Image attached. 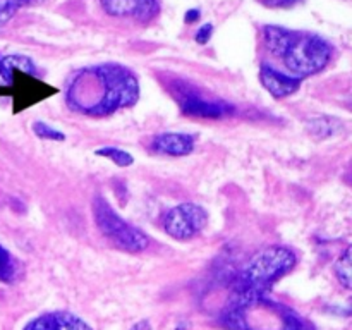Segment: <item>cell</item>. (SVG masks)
Masks as SVG:
<instances>
[{
    "mask_svg": "<svg viewBox=\"0 0 352 330\" xmlns=\"http://www.w3.org/2000/svg\"><path fill=\"white\" fill-rule=\"evenodd\" d=\"M140 82L134 72L117 64L96 65L76 76L67 91V103L76 112L103 117L134 105Z\"/></svg>",
    "mask_w": 352,
    "mask_h": 330,
    "instance_id": "1",
    "label": "cell"
},
{
    "mask_svg": "<svg viewBox=\"0 0 352 330\" xmlns=\"http://www.w3.org/2000/svg\"><path fill=\"white\" fill-rule=\"evenodd\" d=\"M227 320L234 330H313L291 308L275 301H265L261 296L243 299Z\"/></svg>",
    "mask_w": 352,
    "mask_h": 330,
    "instance_id": "2",
    "label": "cell"
},
{
    "mask_svg": "<svg viewBox=\"0 0 352 330\" xmlns=\"http://www.w3.org/2000/svg\"><path fill=\"white\" fill-rule=\"evenodd\" d=\"M296 261L298 258L294 251L284 246H272L258 251L241 272V291H244L246 298L261 296V292L287 275L296 267Z\"/></svg>",
    "mask_w": 352,
    "mask_h": 330,
    "instance_id": "3",
    "label": "cell"
},
{
    "mask_svg": "<svg viewBox=\"0 0 352 330\" xmlns=\"http://www.w3.org/2000/svg\"><path fill=\"white\" fill-rule=\"evenodd\" d=\"M291 76L301 79L316 74L332 58V47L323 38L308 33H294L280 55Z\"/></svg>",
    "mask_w": 352,
    "mask_h": 330,
    "instance_id": "4",
    "label": "cell"
},
{
    "mask_svg": "<svg viewBox=\"0 0 352 330\" xmlns=\"http://www.w3.org/2000/svg\"><path fill=\"white\" fill-rule=\"evenodd\" d=\"M93 217H95V223L100 232L117 250L127 251V253H141L150 244L143 230L126 222L102 196H96L95 201H93Z\"/></svg>",
    "mask_w": 352,
    "mask_h": 330,
    "instance_id": "5",
    "label": "cell"
},
{
    "mask_svg": "<svg viewBox=\"0 0 352 330\" xmlns=\"http://www.w3.org/2000/svg\"><path fill=\"white\" fill-rule=\"evenodd\" d=\"M170 93L174 95L179 109L186 116L199 117V119H223V117L234 113V107L230 103L220 98L205 96L196 86L188 81L175 79L170 85Z\"/></svg>",
    "mask_w": 352,
    "mask_h": 330,
    "instance_id": "6",
    "label": "cell"
},
{
    "mask_svg": "<svg viewBox=\"0 0 352 330\" xmlns=\"http://www.w3.org/2000/svg\"><path fill=\"white\" fill-rule=\"evenodd\" d=\"M206 220L208 215L201 206L195 203H182L165 215L164 227L165 232L174 239L189 241L205 229Z\"/></svg>",
    "mask_w": 352,
    "mask_h": 330,
    "instance_id": "7",
    "label": "cell"
},
{
    "mask_svg": "<svg viewBox=\"0 0 352 330\" xmlns=\"http://www.w3.org/2000/svg\"><path fill=\"white\" fill-rule=\"evenodd\" d=\"M9 88L10 96H12L14 112H21V110L57 93V88H52V86L45 85L43 81H38L33 74H28L19 69L14 71L12 82H10Z\"/></svg>",
    "mask_w": 352,
    "mask_h": 330,
    "instance_id": "8",
    "label": "cell"
},
{
    "mask_svg": "<svg viewBox=\"0 0 352 330\" xmlns=\"http://www.w3.org/2000/svg\"><path fill=\"white\" fill-rule=\"evenodd\" d=\"M103 10L116 17H134L141 23L153 19L160 10L158 0H100Z\"/></svg>",
    "mask_w": 352,
    "mask_h": 330,
    "instance_id": "9",
    "label": "cell"
},
{
    "mask_svg": "<svg viewBox=\"0 0 352 330\" xmlns=\"http://www.w3.org/2000/svg\"><path fill=\"white\" fill-rule=\"evenodd\" d=\"M260 81L265 86V89L275 98H285V96L292 95V93L298 91L299 85H301V79L265 64L260 69Z\"/></svg>",
    "mask_w": 352,
    "mask_h": 330,
    "instance_id": "10",
    "label": "cell"
},
{
    "mask_svg": "<svg viewBox=\"0 0 352 330\" xmlns=\"http://www.w3.org/2000/svg\"><path fill=\"white\" fill-rule=\"evenodd\" d=\"M24 330H93L85 320L72 313L55 311L31 320Z\"/></svg>",
    "mask_w": 352,
    "mask_h": 330,
    "instance_id": "11",
    "label": "cell"
},
{
    "mask_svg": "<svg viewBox=\"0 0 352 330\" xmlns=\"http://www.w3.org/2000/svg\"><path fill=\"white\" fill-rule=\"evenodd\" d=\"M151 148L170 157H186L195 150V136L184 133H165L155 138Z\"/></svg>",
    "mask_w": 352,
    "mask_h": 330,
    "instance_id": "12",
    "label": "cell"
},
{
    "mask_svg": "<svg viewBox=\"0 0 352 330\" xmlns=\"http://www.w3.org/2000/svg\"><path fill=\"white\" fill-rule=\"evenodd\" d=\"M16 69L28 74H36V65L31 62V58L24 55H0V88L10 86Z\"/></svg>",
    "mask_w": 352,
    "mask_h": 330,
    "instance_id": "13",
    "label": "cell"
},
{
    "mask_svg": "<svg viewBox=\"0 0 352 330\" xmlns=\"http://www.w3.org/2000/svg\"><path fill=\"white\" fill-rule=\"evenodd\" d=\"M263 36L267 47L270 48L277 57H280V55L284 54L285 47H287L289 40H291L292 31L284 30V28L280 26H267L263 31Z\"/></svg>",
    "mask_w": 352,
    "mask_h": 330,
    "instance_id": "14",
    "label": "cell"
},
{
    "mask_svg": "<svg viewBox=\"0 0 352 330\" xmlns=\"http://www.w3.org/2000/svg\"><path fill=\"white\" fill-rule=\"evenodd\" d=\"M336 275L346 289H352V246L347 248L336 263Z\"/></svg>",
    "mask_w": 352,
    "mask_h": 330,
    "instance_id": "15",
    "label": "cell"
},
{
    "mask_svg": "<svg viewBox=\"0 0 352 330\" xmlns=\"http://www.w3.org/2000/svg\"><path fill=\"white\" fill-rule=\"evenodd\" d=\"M17 277V261L14 260L12 254L6 250L3 246H0V282H10L16 280Z\"/></svg>",
    "mask_w": 352,
    "mask_h": 330,
    "instance_id": "16",
    "label": "cell"
},
{
    "mask_svg": "<svg viewBox=\"0 0 352 330\" xmlns=\"http://www.w3.org/2000/svg\"><path fill=\"white\" fill-rule=\"evenodd\" d=\"M98 157H105L109 160H112L113 164L119 165V167H127L134 162V158L131 157L127 151L120 150V148H113V146H107V148H100V150L95 151Z\"/></svg>",
    "mask_w": 352,
    "mask_h": 330,
    "instance_id": "17",
    "label": "cell"
},
{
    "mask_svg": "<svg viewBox=\"0 0 352 330\" xmlns=\"http://www.w3.org/2000/svg\"><path fill=\"white\" fill-rule=\"evenodd\" d=\"M40 0H0V24L7 23L21 7L33 6Z\"/></svg>",
    "mask_w": 352,
    "mask_h": 330,
    "instance_id": "18",
    "label": "cell"
},
{
    "mask_svg": "<svg viewBox=\"0 0 352 330\" xmlns=\"http://www.w3.org/2000/svg\"><path fill=\"white\" fill-rule=\"evenodd\" d=\"M33 133L36 134L38 138H41V140H50V141H64L65 140V134H62L60 131L54 129V127H50L48 124H45V122H34Z\"/></svg>",
    "mask_w": 352,
    "mask_h": 330,
    "instance_id": "19",
    "label": "cell"
},
{
    "mask_svg": "<svg viewBox=\"0 0 352 330\" xmlns=\"http://www.w3.org/2000/svg\"><path fill=\"white\" fill-rule=\"evenodd\" d=\"M330 119H325V117H320V119H313L308 122V129L309 133L315 134V136L325 138L330 136L333 133V126L329 124Z\"/></svg>",
    "mask_w": 352,
    "mask_h": 330,
    "instance_id": "20",
    "label": "cell"
},
{
    "mask_svg": "<svg viewBox=\"0 0 352 330\" xmlns=\"http://www.w3.org/2000/svg\"><path fill=\"white\" fill-rule=\"evenodd\" d=\"M212 34H213L212 24H203V26L198 30V33H196V41H198V43H201V45H205L206 41L212 38Z\"/></svg>",
    "mask_w": 352,
    "mask_h": 330,
    "instance_id": "21",
    "label": "cell"
},
{
    "mask_svg": "<svg viewBox=\"0 0 352 330\" xmlns=\"http://www.w3.org/2000/svg\"><path fill=\"white\" fill-rule=\"evenodd\" d=\"M263 2L270 7H291L298 3L299 0H263Z\"/></svg>",
    "mask_w": 352,
    "mask_h": 330,
    "instance_id": "22",
    "label": "cell"
},
{
    "mask_svg": "<svg viewBox=\"0 0 352 330\" xmlns=\"http://www.w3.org/2000/svg\"><path fill=\"white\" fill-rule=\"evenodd\" d=\"M199 19V10L198 9H192L186 12V23H196Z\"/></svg>",
    "mask_w": 352,
    "mask_h": 330,
    "instance_id": "23",
    "label": "cell"
},
{
    "mask_svg": "<svg viewBox=\"0 0 352 330\" xmlns=\"http://www.w3.org/2000/svg\"><path fill=\"white\" fill-rule=\"evenodd\" d=\"M131 330H151V325L150 322H146V320H141V322H138L136 325H133V329Z\"/></svg>",
    "mask_w": 352,
    "mask_h": 330,
    "instance_id": "24",
    "label": "cell"
},
{
    "mask_svg": "<svg viewBox=\"0 0 352 330\" xmlns=\"http://www.w3.org/2000/svg\"><path fill=\"white\" fill-rule=\"evenodd\" d=\"M347 313L352 315V298L349 299V302H347Z\"/></svg>",
    "mask_w": 352,
    "mask_h": 330,
    "instance_id": "25",
    "label": "cell"
}]
</instances>
